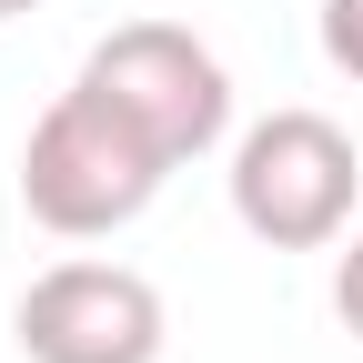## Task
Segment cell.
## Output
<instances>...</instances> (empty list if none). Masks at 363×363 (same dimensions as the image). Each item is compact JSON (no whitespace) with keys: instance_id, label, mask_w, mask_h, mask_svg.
I'll list each match as a JSON object with an SVG mask.
<instances>
[{"instance_id":"cell-2","label":"cell","mask_w":363,"mask_h":363,"mask_svg":"<svg viewBox=\"0 0 363 363\" xmlns=\"http://www.w3.org/2000/svg\"><path fill=\"white\" fill-rule=\"evenodd\" d=\"M363 202V152L323 111H262L233 142V222L272 252H323Z\"/></svg>"},{"instance_id":"cell-1","label":"cell","mask_w":363,"mask_h":363,"mask_svg":"<svg viewBox=\"0 0 363 363\" xmlns=\"http://www.w3.org/2000/svg\"><path fill=\"white\" fill-rule=\"evenodd\" d=\"M182 162L111 101V91L71 81L61 101L30 121V142H21V212L40 233H61V242H101V233H121V222L152 212V192Z\"/></svg>"},{"instance_id":"cell-3","label":"cell","mask_w":363,"mask_h":363,"mask_svg":"<svg viewBox=\"0 0 363 363\" xmlns=\"http://www.w3.org/2000/svg\"><path fill=\"white\" fill-rule=\"evenodd\" d=\"M81 81L111 91L172 162H202L222 131H233V71H222V51L192 40L182 21H121V30H101L91 61H81Z\"/></svg>"},{"instance_id":"cell-4","label":"cell","mask_w":363,"mask_h":363,"mask_svg":"<svg viewBox=\"0 0 363 363\" xmlns=\"http://www.w3.org/2000/svg\"><path fill=\"white\" fill-rule=\"evenodd\" d=\"M162 293L131 262H51L11 303V343L30 363H162Z\"/></svg>"},{"instance_id":"cell-6","label":"cell","mask_w":363,"mask_h":363,"mask_svg":"<svg viewBox=\"0 0 363 363\" xmlns=\"http://www.w3.org/2000/svg\"><path fill=\"white\" fill-rule=\"evenodd\" d=\"M333 313H343V333L363 343V233L343 242V262H333Z\"/></svg>"},{"instance_id":"cell-5","label":"cell","mask_w":363,"mask_h":363,"mask_svg":"<svg viewBox=\"0 0 363 363\" xmlns=\"http://www.w3.org/2000/svg\"><path fill=\"white\" fill-rule=\"evenodd\" d=\"M323 61L343 81H363V0H323Z\"/></svg>"},{"instance_id":"cell-7","label":"cell","mask_w":363,"mask_h":363,"mask_svg":"<svg viewBox=\"0 0 363 363\" xmlns=\"http://www.w3.org/2000/svg\"><path fill=\"white\" fill-rule=\"evenodd\" d=\"M21 11H40V0H0V21H21Z\"/></svg>"}]
</instances>
